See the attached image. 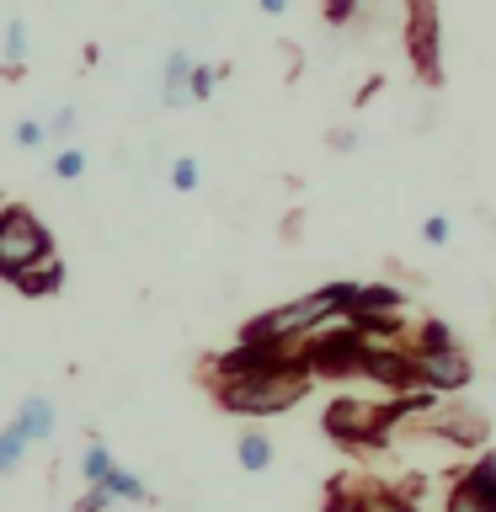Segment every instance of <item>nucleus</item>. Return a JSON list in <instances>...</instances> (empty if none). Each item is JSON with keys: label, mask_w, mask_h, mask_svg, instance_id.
I'll list each match as a JSON object with an SVG mask.
<instances>
[{"label": "nucleus", "mask_w": 496, "mask_h": 512, "mask_svg": "<svg viewBox=\"0 0 496 512\" xmlns=\"http://www.w3.org/2000/svg\"><path fill=\"white\" fill-rule=\"evenodd\" d=\"M208 395L219 400L230 416H283L294 411L304 395L315 390V374L304 368V352L294 363L262 368V374H240V379H203Z\"/></svg>", "instance_id": "obj_1"}, {"label": "nucleus", "mask_w": 496, "mask_h": 512, "mask_svg": "<svg viewBox=\"0 0 496 512\" xmlns=\"http://www.w3.org/2000/svg\"><path fill=\"white\" fill-rule=\"evenodd\" d=\"M406 352H411V363H416V384H422L427 395H464L470 390V379H475V363H470V352L459 347V336L454 326H448L443 315H422L416 326L406 331Z\"/></svg>", "instance_id": "obj_2"}, {"label": "nucleus", "mask_w": 496, "mask_h": 512, "mask_svg": "<svg viewBox=\"0 0 496 512\" xmlns=\"http://www.w3.org/2000/svg\"><path fill=\"white\" fill-rule=\"evenodd\" d=\"M352 294H358V283H320L315 294H299L288 304H272V310L251 315L246 326H240V342H304L310 331L342 320Z\"/></svg>", "instance_id": "obj_3"}, {"label": "nucleus", "mask_w": 496, "mask_h": 512, "mask_svg": "<svg viewBox=\"0 0 496 512\" xmlns=\"http://www.w3.org/2000/svg\"><path fill=\"white\" fill-rule=\"evenodd\" d=\"M54 256V235L27 203H0V283Z\"/></svg>", "instance_id": "obj_4"}, {"label": "nucleus", "mask_w": 496, "mask_h": 512, "mask_svg": "<svg viewBox=\"0 0 496 512\" xmlns=\"http://www.w3.org/2000/svg\"><path fill=\"white\" fill-rule=\"evenodd\" d=\"M320 512H422L400 486L379 475H336L326 486V502Z\"/></svg>", "instance_id": "obj_5"}, {"label": "nucleus", "mask_w": 496, "mask_h": 512, "mask_svg": "<svg viewBox=\"0 0 496 512\" xmlns=\"http://www.w3.org/2000/svg\"><path fill=\"white\" fill-rule=\"evenodd\" d=\"M406 59L422 86H443V22L438 0H406Z\"/></svg>", "instance_id": "obj_6"}, {"label": "nucleus", "mask_w": 496, "mask_h": 512, "mask_svg": "<svg viewBox=\"0 0 496 512\" xmlns=\"http://www.w3.org/2000/svg\"><path fill=\"white\" fill-rule=\"evenodd\" d=\"M443 512H496V454L491 448H480V454L454 475Z\"/></svg>", "instance_id": "obj_7"}, {"label": "nucleus", "mask_w": 496, "mask_h": 512, "mask_svg": "<svg viewBox=\"0 0 496 512\" xmlns=\"http://www.w3.org/2000/svg\"><path fill=\"white\" fill-rule=\"evenodd\" d=\"M16 427H22V438L27 443H48V438H59V406L48 395H22V406H16V416H11Z\"/></svg>", "instance_id": "obj_8"}, {"label": "nucleus", "mask_w": 496, "mask_h": 512, "mask_svg": "<svg viewBox=\"0 0 496 512\" xmlns=\"http://www.w3.org/2000/svg\"><path fill=\"white\" fill-rule=\"evenodd\" d=\"M358 315H406V294L395 283H358L342 320H358Z\"/></svg>", "instance_id": "obj_9"}, {"label": "nucleus", "mask_w": 496, "mask_h": 512, "mask_svg": "<svg viewBox=\"0 0 496 512\" xmlns=\"http://www.w3.org/2000/svg\"><path fill=\"white\" fill-rule=\"evenodd\" d=\"M64 278H70V267H64L59 256H48V262L27 267V272H16V278H11V288H16L22 299H54L59 288H64Z\"/></svg>", "instance_id": "obj_10"}, {"label": "nucleus", "mask_w": 496, "mask_h": 512, "mask_svg": "<svg viewBox=\"0 0 496 512\" xmlns=\"http://www.w3.org/2000/svg\"><path fill=\"white\" fill-rule=\"evenodd\" d=\"M187 75H192L187 48H171L166 64H160V107H166V112L187 107Z\"/></svg>", "instance_id": "obj_11"}, {"label": "nucleus", "mask_w": 496, "mask_h": 512, "mask_svg": "<svg viewBox=\"0 0 496 512\" xmlns=\"http://www.w3.org/2000/svg\"><path fill=\"white\" fill-rule=\"evenodd\" d=\"M272 454H278V448H272V438L262 427H246L235 438V459H240V470L246 475H262V470H272Z\"/></svg>", "instance_id": "obj_12"}, {"label": "nucleus", "mask_w": 496, "mask_h": 512, "mask_svg": "<svg viewBox=\"0 0 496 512\" xmlns=\"http://www.w3.org/2000/svg\"><path fill=\"white\" fill-rule=\"evenodd\" d=\"M27 22H22V16H11V22H6V32H0V70H16V75H22V64H27Z\"/></svg>", "instance_id": "obj_13"}, {"label": "nucleus", "mask_w": 496, "mask_h": 512, "mask_svg": "<svg viewBox=\"0 0 496 512\" xmlns=\"http://www.w3.org/2000/svg\"><path fill=\"white\" fill-rule=\"evenodd\" d=\"M27 438H22V427H16V422H6V427H0V480H6V475H16V470H22V459H27Z\"/></svg>", "instance_id": "obj_14"}, {"label": "nucleus", "mask_w": 496, "mask_h": 512, "mask_svg": "<svg viewBox=\"0 0 496 512\" xmlns=\"http://www.w3.org/2000/svg\"><path fill=\"white\" fill-rule=\"evenodd\" d=\"M112 464H118V459H112V448H107L102 438H91L86 454H80V480H86V486H102Z\"/></svg>", "instance_id": "obj_15"}, {"label": "nucleus", "mask_w": 496, "mask_h": 512, "mask_svg": "<svg viewBox=\"0 0 496 512\" xmlns=\"http://www.w3.org/2000/svg\"><path fill=\"white\" fill-rule=\"evenodd\" d=\"M102 486L112 491V496H118V502H150V486H144V480L134 475V470H118V464H112V470H107V480H102Z\"/></svg>", "instance_id": "obj_16"}, {"label": "nucleus", "mask_w": 496, "mask_h": 512, "mask_svg": "<svg viewBox=\"0 0 496 512\" xmlns=\"http://www.w3.org/2000/svg\"><path fill=\"white\" fill-rule=\"evenodd\" d=\"M219 80H224V64H192V75H187V102H208V96L219 91Z\"/></svg>", "instance_id": "obj_17"}, {"label": "nucleus", "mask_w": 496, "mask_h": 512, "mask_svg": "<svg viewBox=\"0 0 496 512\" xmlns=\"http://www.w3.org/2000/svg\"><path fill=\"white\" fill-rule=\"evenodd\" d=\"M59 176V182H80L86 176V150H75V144H64V150L54 155V166H48Z\"/></svg>", "instance_id": "obj_18"}, {"label": "nucleus", "mask_w": 496, "mask_h": 512, "mask_svg": "<svg viewBox=\"0 0 496 512\" xmlns=\"http://www.w3.org/2000/svg\"><path fill=\"white\" fill-rule=\"evenodd\" d=\"M198 182H203V166L192 155H176L171 160V187L176 192H198Z\"/></svg>", "instance_id": "obj_19"}, {"label": "nucleus", "mask_w": 496, "mask_h": 512, "mask_svg": "<svg viewBox=\"0 0 496 512\" xmlns=\"http://www.w3.org/2000/svg\"><path fill=\"white\" fill-rule=\"evenodd\" d=\"M43 128H48V139H59V144H64V139H75V128H80V107H75V102H64V107H59Z\"/></svg>", "instance_id": "obj_20"}, {"label": "nucleus", "mask_w": 496, "mask_h": 512, "mask_svg": "<svg viewBox=\"0 0 496 512\" xmlns=\"http://www.w3.org/2000/svg\"><path fill=\"white\" fill-rule=\"evenodd\" d=\"M11 139H16V150H38V144H48V128L38 118H22L11 128Z\"/></svg>", "instance_id": "obj_21"}, {"label": "nucleus", "mask_w": 496, "mask_h": 512, "mask_svg": "<svg viewBox=\"0 0 496 512\" xmlns=\"http://www.w3.org/2000/svg\"><path fill=\"white\" fill-rule=\"evenodd\" d=\"M118 507V496H112L107 486H86V496L75 502V512H112Z\"/></svg>", "instance_id": "obj_22"}, {"label": "nucleus", "mask_w": 496, "mask_h": 512, "mask_svg": "<svg viewBox=\"0 0 496 512\" xmlns=\"http://www.w3.org/2000/svg\"><path fill=\"white\" fill-rule=\"evenodd\" d=\"M358 6H363V0H326V6H320V16H326L331 27H347L352 16H358Z\"/></svg>", "instance_id": "obj_23"}, {"label": "nucleus", "mask_w": 496, "mask_h": 512, "mask_svg": "<svg viewBox=\"0 0 496 512\" xmlns=\"http://www.w3.org/2000/svg\"><path fill=\"white\" fill-rule=\"evenodd\" d=\"M448 235H454V224H448L443 214H432V219L422 224V240H427V246H443V240H448Z\"/></svg>", "instance_id": "obj_24"}, {"label": "nucleus", "mask_w": 496, "mask_h": 512, "mask_svg": "<svg viewBox=\"0 0 496 512\" xmlns=\"http://www.w3.org/2000/svg\"><path fill=\"white\" fill-rule=\"evenodd\" d=\"M256 6H262L267 16H283V11H288V0H256Z\"/></svg>", "instance_id": "obj_25"}]
</instances>
